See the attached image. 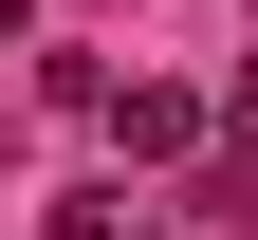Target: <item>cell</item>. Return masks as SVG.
I'll return each mask as SVG.
<instances>
[{
	"mask_svg": "<svg viewBox=\"0 0 258 240\" xmlns=\"http://www.w3.org/2000/svg\"><path fill=\"white\" fill-rule=\"evenodd\" d=\"M55 240H111V203H55Z\"/></svg>",
	"mask_w": 258,
	"mask_h": 240,
	"instance_id": "cell-1",
	"label": "cell"
},
{
	"mask_svg": "<svg viewBox=\"0 0 258 240\" xmlns=\"http://www.w3.org/2000/svg\"><path fill=\"white\" fill-rule=\"evenodd\" d=\"M0 37H19V0H0Z\"/></svg>",
	"mask_w": 258,
	"mask_h": 240,
	"instance_id": "cell-2",
	"label": "cell"
}]
</instances>
